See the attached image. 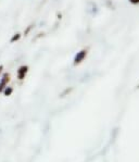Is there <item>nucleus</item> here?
Instances as JSON below:
<instances>
[{"label":"nucleus","instance_id":"20e7f679","mask_svg":"<svg viewBox=\"0 0 139 162\" xmlns=\"http://www.w3.org/2000/svg\"><path fill=\"white\" fill-rule=\"evenodd\" d=\"M3 92H5L6 96H10V95L12 94V92H13V89H12L11 87H6V88L3 89Z\"/></svg>","mask_w":139,"mask_h":162},{"label":"nucleus","instance_id":"7ed1b4c3","mask_svg":"<svg viewBox=\"0 0 139 162\" xmlns=\"http://www.w3.org/2000/svg\"><path fill=\"white\" fill-rule=\"evenodd\" d=\"M86 54H87V51H86V50H82L81 52H78V53L76 54V57H75L74 63H75V64H78V63H81L83 60L85 59Z\"/></svg>","mask_w":139,"mask_h":162},{"label":"nucleus","instance_id":"0eeeda50","mask_svg":"<svg viewBox=\"0 0 139 162\" xmlns=\"http://www.w3.org/2000/svg\"><path fill=\"white\" fill-rule=\"evenodd\" d=\"M2 70H3V65H0V73L2 72Z\"/></svg>","mask_w":139,"mask_h":162},{"label":"nucleus","instance_id":"423d86ee","mask_svg":"<svg viewBox=\"0 0 139 162\" xmlns=\"http://www.w3.org/2000/svg\"><path fill=\"white\" fill-rule=\"evenodd\" d=\"M131 1L133 3H138V2H139V0H131Z\"/></svg>","mask_w":139,"mask_h":162},{"label":"nucleus","instance_id":"f257e3e1","mask_svg":"<svg viewBox=\"0 0 139 162\" xmlns=\"http://www.w3.org/2000/svg\"><path fill=\"white\" fill-rule=\"evenodd\" d=\"M9 81H10V75L8 73H6L2 76L1 81H0V92H3V89L7 87V84H8Z\"/></svg>","mask_w":139,"mask_h":162},{"label":"nucleus","instance_id":"f03ea898","mask_svg":"<svg viewBox=\"0 0 139 162\" xmlns=\"http://www.w3.org/2000/svg\"><path fill=\"white\" fill-rule=\"evenodd\" d=\"M27 71H28V66H26V65H23V66H21V68L17 70V79H24L25 75H26V73H27Z\"/></svg>","mask_w":139,"mask_h":162},{"label":"nucleus","instance_id":"39448f33","mask_svg":"<svg viewBox=\"0 0 139 162\" xmlns=\"http://www.w3.org/2000/svg\"><path fill=\"white\" fill-rule=\"evenodd\" d=\"M20 37H21V35H20V34H15V35H14L13 37L11 38V43H14V41L19 40Z\"/></svg>","mask_w":139,"mask_h":162}]
</instances>
